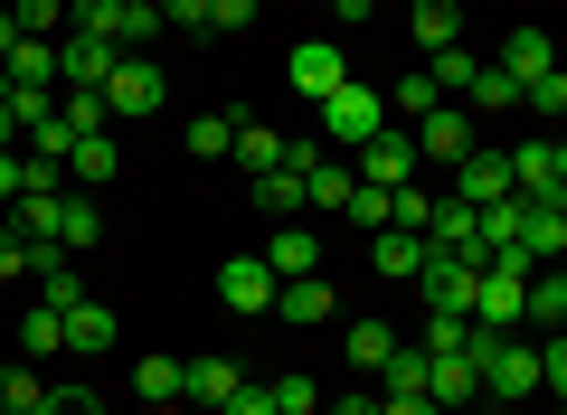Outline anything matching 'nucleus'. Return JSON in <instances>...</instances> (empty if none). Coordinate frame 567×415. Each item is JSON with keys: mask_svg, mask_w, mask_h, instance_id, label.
<instances>
[{"mask_svg": "<svg viewBox=\"0 0 567 415\" xmlns=\"http://www.w3.org/2000/svg\"><path fill=\"white\" fill-rule=\"evenodd\" d=\"M369 264H379V274H406V283H416L425 237H416V227H379V237H369Z\"/></svg>", "mask_w": 567, "mask_h": 415, "instance_id": "nucleus-23", "label": "nucleus"}, {"mask_svg": "<svg viewBox=\"0 0 567 415\" xmlns=\"http://www.w3.org/2000/svg\"><path fill=\"white\" fill-rule=\"evenodd\" d=\"M66 170H76V189H104V179L123 170V142L114 133H85L76 152H66Z\"/></svg>", "mask_w": 567, "mask_h": 415, "instance_id": "nucleus-25", "label": "nucleus"}, {"mask_svg": "<svg viewBox=\"0 0 567 415\" xmlns=\"http://www.w3.org/2000/svg\"><path fill=\"white\" fill-rule=\"evenodd\" d=\"M20 39H29V29L10 20V10H0V66H10V48H20Z\"/></svg>", "mask_w": 567, "mask_h": 415, "instance_id": "nucleus-51", "label": "nucleus"}, {"mask_svg": "<svg viewBox=\"0 0 567 415\" xmlns=\"http://www.w3.org/2000/svg\"><path fill=\"white\" fill-rule=\"evenodd\" d=\"M208 283H218V302H227V312H246V321L275 312V264H265V256H227Z\"/></svg>", "mask_w": 567, "mask_h": 415, "instance_id": "nucleus-7", "label": "nucleus"}, {"mask_svg": "<svg viewBox=\"0 0 567 415\" xmlns=\"http://www.w3.org/2000/svg\"><path fill=\"white\" fill-rule=\"evenodd\" d=\"M502 66L520 76V95H529V85H539L548 66H558V48H548V29H511V39H502Z\"/></svg>", "mask_w": 567, "mask_h": 415, "instance_id": "nucleus-18", "label": "nucleus"}, {"mask_svg": "<svg viewBox=\"0 0 567 415\" xmlns=\"http://www.w3.org/2000/svg\"><path fill=\"white\" fill-rule=\"evenodd\" d=\"M425 160H416V133H379V142H360V179L369 189H406Z\"/></svg>", "mask_w": 567, "mask_h": 415, "instance_id": "nucleus-10", "label": "nucleus"}, {"mask_svg": "<svg viewBox=\"0 0 567 415\" xmlns=\"http://www.w3.org/2000/svg\"><path fill=\"white\" fill-rule=\"evenodd\" d=\"M0 406H10V415H39V406H48L39 359H10V369H0Z\"/></svg>", "mask_w": 567, "mask_h": 415, "instance_id": "nucleus-31", "label": "nucleus"}, {"mask_svg": "<svg viewBox=\"0 0 567 415\" xmlns=\"http://www.w3.org/2000/svg\"><path fill=\"white\" fill-rule=\"evenodd\" d=\"M29 283H39V302H48V312H76V302H85L76 256H66V246H29Z\"/></svg>", "mask_w": 567, "mask_h": 415, "instance_id": "nucleus-11", "label": "nucleus"}, {"mask_svg": "<svg viewBox=\"0 0 567 415\" xmlns=\"http://www.w3.org/2000/svg\"><path fill=\"white\" fill-rule=\"evenodd\" d=\"M379 415H445L435 396H379Z\"/></svg>", "mask_w": 567, "mask_h": 415, "instance_id": "nucleus-49", "label": "nucleus"}, {"mask_svg": "<svg viewBox=\"0 0 567 415\" xmlns=\"http://www.w3.org/2000/svg\"><path fill=\"white\" fill-rule=\"evenodd\" d=\"M58 114H66V133H114V114H104V95H95V85H58Z\"/></svg>", "mask_w": 567, "mask_h": 415, "instance_id": "nucleus-33", "label": "nucleus"}, {"mask_svg": "<svg viewBox=\"0 0 567 415\" xmlns=\"http://www.w3.org/2000/svg\"><path fill=\"white\" fill-rule=\"evenodd\" d=\"M529 321H539V331H567V274H529Z\"/></svg>", "mask_w": 567, "mask_h": 415, "instance_id": "nucleus-37", "label": "nucleus"}, {"mask_svg": "<svg viewBox=\"0 0 567 415\" xmlns=\"http://www.w3.org/2000/svg\"><path fill=\"white\" fill-rule=\"evenodd\" d=\"M237 387H246V369H237V359H189V369H181V406L227 415V406H237Z\"/></svg>", "mask_w": 567, "mask_h": 415, "instance_id": "nucleus-9", "label": "nucleus"}, {"mask_svg": "<svg viewBox=\"0 0 567 415\" xmlns=\"http://www.w3.org/2000/svg\"><path fill=\"white\" fill-rule=\"evenodd\" d=\"M10 20H20V29H29V39H48V29H58V20H66V0H10Z\"/></svg>", "mask_w": 567, "mask_h": 415, "instance_id": "nucleus-43", "label": "nucleus"}, {"mask_svg": "<svg viewBox=\"0 0 567 415\" xmlns=\"http://www.w3.org/2000/svg\"><path fill=\"white\" fill-rule=\"evenodd\" d=\"M114 340H123L114 302H95V293H85L76 312H66V359H104V350H114Z\"/></svg>", "mask_w": 567, "mask_h": 415, "instance_id": "nucleus-14", "label": "nucleus"}, {"mask_svg": "<svg viewBox=\"0 0 567 415\" xmlns=\"http://www.w3.org/2000/svg\"><path fill=\"white\" fill-rule=\"evenodd\" d=\"M464 340H473V312H425V350L435 359H454Z\"/></svg>", "mask_w": 567, "mask_h": 415, "instance_id": "nucleus-42", "label": "nucleus"}, {"mask_svg": "<svg viewBox=\"0 0 567 415\" xmlns=\"http://www.w3.org/2000/svg\"><path fill=\"white\" fill-rule=\"evenodd\" d=\"M303 189H312V208H350V189H360V170H341V160H322V170H312Z\"/></svg>", "mask_w": 567, "mask_h": 415, "instance_id": "nucleus-40", "label": "nucleus"}, {"mask_svg": "<svg viewBox=\"0 0 567 415\" xmlns=\"http://www.w3.org/2000/svg\"><path fill=\"white\" fill-rule=\"evenodd\" d=\"M20 274H29V237L0 218V283H20Z\"/></svg>", "mask_w": 567, "mask_h": 415, "instance_id": "nucleus-45", "label": "nucleus"}, {"mask_svg": "<svg viewBox=\"0 0 567 415\" xmlns=\"http://www.w3.org/2000/svg\"><path fill=\"white\" fill-rule=\"evenodd\" d=\"M406 133H416V160H445V170H454V160L483 142V123H473V104H435V114L406 123Z\"/></svg>", "mask_w": 567, "mask_h": 415, "instance_id": "nucleus-6", "label": "nucleus"}, {"mask_svg": "<svg viewBox=\"0 0 567 415\" xmlns=\"http://www.w3.org/2000/svg\"><path fill=\"white\" fill-rule=\"evenodd\" d=\"M529 274H539V264H529L520 246H502V256L483 264V293H473V321H483V331H520V321H529Z\"/></svg>", "mask_w": 567, "mask_h": 415, "instance_id": "nucleus-2", "label": "nucleus"}, {"mask_svg": "<svg viewBox=\"0 0 567 415\" xmlns=\"http://www.w3.org/2000/svg\"><path fill=\"white\" fill-rule=\"evenodd\" d=\"M435 104H445V95H435V76H425V66H406V76L388 85V114H406V123H425Z\"/></svg>", "mask_w": 567, "mask_h": 415, "instance_id": "nucleus-35", "label": "nucleus"}, {"mask_svg": "<svg viewBox=\"0 0 567 415\" xmlns=\"http://www.w3.org/2000/svg\"><path fill=\"white\" fill-rule=\"evenodd\" d=\"M341 359H350V369H360V377H379L388 359H398V331H388V321H350V340H341Z\"/></svg>", "mask_w": 567, "mask_h": 415, "instance_id": "nucleus-24", "label": "nucleus"}, {"mask_svg": "<svg viewBox=\"0 0 567 415\" xmlns=\"http://www.w3.org/2000/svg\"><path fill=\"white\" fill-rule=\"evenodd\" d=\"M265 264H275V283H293V274H322V237H312L303 218H293V227H275V237H265Z\"/></svg>", "mask_w": 567, "mask_h": 415, "instance_id": "nucleus-15", "label": "nucleus"}, {"mask_svg": "<svg viewBox=\"0 0 567 415\" xmlns=\"http://www.w3.org/2000/svg\"><path fill=\"white\" fill-rule=\"evenodd\" d=\"M246 189H256V208H275V227H293V208H312L303 170H265V179H246Z\"/></svg>", "mask_w": 567, "mask_h": 415, "instance_id": "nucleus-28", "label": "nucleus"}, {"mask_svg": "<svg viewBox=\"0 0 567 415\" xmlns=\"http://www.w3.org/2000/svg\"><path fill=\"white\" fill-rule=\"evenodd\" d=\"M425 377H435V350H398L369 387H379V396H425Z\"/></svg>", "mask_w": 567, "mask_h": 415, "instance_id": "nucleus-29", "label": "nucleus"}, {"mask_svg": "<svg viewBox=\"0 0 567 415\" xmlns=\"http://www.w3.org/2000/svg\"><path fill=\"white\" fill-rule=\"evenodd\" d=\"M331 10H341V20H369V10H388V0H331Z\"/></svg>", "mask_w": 567, "mask_h": 415, "instance_id": "nucleus-52", "label": "nucleus"}, {"mask_svg": "<svg viewBox=\"0 0 567 415\" xmlns=\"http://www.w3.org/2000/svg\"><path fill=\"white\" fill-rule=\"evenodd\" d=\"M464 104H473V123H483V114H520V76H511V66H483Z\"/></svg>", "mask_w": 567, "mask_h": 415, "instance_id": "nucleus-32", "label": "nucleus"}, {"mask_svg": "<svg viewBox=\"0 0 567 415\" xmlns=\"http://www.w3.org/2000/svg\"><path fill=\"white\" fill-rule=\"evenodd\" d=\"M406 29H416L425 58L435 48H464V0H406Z\"/></svg>", "mask_w": 567, "mask_h": 415, "instance_id": "nucleus-16", "label": "nucleus"}, {"mask_svg": "<svg viewBox=\"0 0 567 415\" xmlns=\"http://www.w3.org/2000/svg\"><path fill=\"white\" fill-rule=\"evenodd\" d=\"M425 76H435V95H473L483 58H473V48H435V66H425Z\"/></svg>", "mask_w": 567, "mask_h": 415, "instance_id": "nucleus-38", "label": "nucleus"}, {"mask_svg": "<svg viewBox=\"0 0 567 415\" xmlns=\"http://www.w3.org/2000/svg\"><path fill=\"white\" fill-rule=\"evenodd\" d=\"M511 189L548 198V189H558V152H548V142H511Z\"/></svg>", "mask_w": 567, "mask_h": 415, "instance_id": "nucleus-22", "label": "nucleus"}, {"mask_svg": "<svg viewBox=\"0 0 567 415\" xmlns=\"http://www.w3.org/2000/svg\"><path fill=\"white\" fill-rule=\"evenodd\" d=\"M520 256H529V264H558V256H567V218H548L539 198L520 208Z\"/></svg>", "mask_w": 567, "mask_h": 415, "instance_id": "nucleus-26", "label": "nucleus"}, {"mask_svg": "<svg viewBox=\"0 0 567 415\" xmlns=\"http://www.w3.org/2000/svg\"><path fill=\"white\" fill-rule=\"evenodd\" d=\"M162 104H171V85H162L152 58H123L114 76H104V114H114V123H152Z\"/></svg>", "mask_w": 567, "mask_h": 415, "instance_id": "nucleus-5", "label": "nucleus"}, {"mask_svg": "<svg viewBox=\"0 0 567 415\" xmlns=\"http://www.w3.org/2000/svg\"><path fill=\"white\" fill-rule=\"evenodd\" d=\"M0 415H10V406H0Z\"/></svg>", "mask_w": 567, "mask_h": 415, "instance_id": "nucleus-55", "label": "nucleus"}, {"mask_svg": "<svg viewBox=\"0 0 567 415\" xmlns=\"http://www.w3.org/2000/svg\"><path fill=\"white\" fill-rule=\"evenodd\" d=\"M548 152H558V179H567V133H558V142H548Z\"/></svg>", "mask_w": 567, "mask_h": 415, "instance_id": "nucleus-54", "label": "nucleus"}, {"mask_svg": "<svg viewBox=\"0 0 567 415\" xmlns=\"http://www.w3.org/2000/svg\"><path fill=\"white\" fill-rule=\"evenodd\" d=\"M322 415H379V387H360V396H341V406H322Z\"/></svg>", "mask_w": 567, "mask_h": 415, "instance_id": "nucleus-50", "label": "nucleus"}, {"mask_svg": "<svg viewBox=\"0 0 567 415\" xmlns=\"http://www.w3.org/2000/svg\"><path fill=\"white\" fill-rule=\"evenodd\" d=\"M95 237H104V208L85 189H58V246H66V256H85Z\"/></svg>", "mask_w": 567, "mask_h": 415, "instance_id": "nucleus-19", "label": "nucleus"}, {"mask_svg": "<svg viewBox=\"0 0 567 415\" xmlns=\"http://www.w3.org/2000/svg\"><path fill=\"white\" fill-rule=\"evenodd\" d=\"M181 369L189 359H133V396L142 406H181Z\"/></svg>", "mask_w": 567, "mask_h": 415, "instance_id": "nucleus-30", "label": "nucleus"}, {"mask_svg": "<svg viewBox=\"0 0 567 415\" xmlns=\"http://www.w3.org/2000/svg\"><path fill=\"white\" fill-rule=\"evenodd\" d=\"M539 377H548V396H567V331L539 340Z\"/></svg>", "mask_w": 567, "mask_h": 415, "instance_id": "nucleus-44", "label": "nucleus"}, {"mask_svg": "<svg viewBox=\"0 0 567 415\" xmlns=\"http://www.w3.org/2000/svg\"><path fill=\"white\" fill-rule=\"evenodd\" d=\"M425 396H435V406H473V396H483V369H473L464 350H454V359H435V377H425Z\"/></svg>", "mask_w": 567, "mask_h": 415, "instance_id": "nucleus-27", "label": "nucleus"}, {"mask_svg": "<svg viewBox=\"0 0 567 415\" xmlns=\"http://www.w3.org/2000/svg\"><path fill=\"white\" fill-rule=\"evenodd\" d=\"M162 29H208V0H162Z\"/></svg>", "mask_w": 567, "mask_h": 415, "instance_id": "nucleus-46", "label": "nucleus"}, {"mask_svg": "<svg viewBox=\"0 0 567 415\" xmlns=\"http://www.w3.org/2000/svg\"><path fill=\"white\" fill-rule=\"evenodd\" d=\"M114 66H123V48H104V39H76V29L58 39V85H95V95H104V76H114Z\"/></svg>", "mask_w": 567, "mask_h": 415, "instance_id": "nucleus-13", "label": "nucleus"}, {"mask_svg": "<svg viewBox=\"0 0 567 415\" xmlns=\"http://www.w3.org/2000/svg\"><path fill=\"white\" fill-rule=\"evenodd\" d=\"M0 85H48V95H58V39H20L10 66H0Z\"/></svg>", "mask_w": 567, "mask_h": 415, "instance_id": "nucleus-21", "label": "nucleus"}, {"mask_svg": "<svg viewBox=\"0 0 567 415\" xmlns=\"http://www.w3.org/2000/svg\"><path fill=\"white\" fill-rule=\"evenodd\" d=\"M284 66H293V85H303L312 104H322V95H341V85H350V58H341L331 39H303V48H293Z\"/></svg>", "mask_w": 567, "mask_h": 415, "instance_id": "nucleus-12", "label": "nucleus"}, {"mask_svg": "<svg viewBox=\"0 0 567 415\" xmlns=\"http://www.w3.org/2000/svg\"><path fill=\"white\" fill-rule=\"evenodd\" d=\"M275 312L293 321V331H322V321H331V283H312V274L275 283Z\"/></svg>", "mask_w": 567, "mask_h": 415, "instance_id": "nucleus-17", "label": "nucleus"}, {"mask_svg": "<svg viewBox=\"0 0 567 415\" xmlns=\"http://www.w3.org/2000/svg\"><path fill=\"white\" fill-rule=\"evenodd\" d=\"M181 142H189V160H227V152H237V114H199Z\"/></svg>", "mask_w": 567, "mask_h": 415, "instance_id": "nucleus-36", "label": "nucleus"}, {"mask_svg": "<svg viewBox=\"0 0 567 415\" xmlns=\"http://www.w3.org/2000/svg\"><path fill=\"white\" fill-rule=\"evenodd\" d=\"M227 160H237L246 179H265V170H284V133H265L256 114H237V152H227Z\"/></svg>", "mask_w": 567, "mask_h": 415, "instance_id": "nucleus-20", "label": "nucleus"}, {"mask_svg": "<svg viewBox=\"0 0 567 415\" xmlns=\"http://www.w3.org/2000/svg\"><path fill=\"white\" fill-rule=\"evenodd\" d=\"M464 359L483 369V396H502V406H520V396L548 387V377H539V350H529V340H511V331H483V321H473Z\"/></svg>", "mask_w": 567, "mask_h": 415, "instance_id": "nucleus-1", "label": "nucleus"}, {"mask_svg": "<svg viewBox=\"0 0 567 415\" xmlns=\"http://www.w3.org/2000/svg\"><path fill=\"white\" fill-rule=\"evenodd\" d=\"M312 114H322V133H331V142H350V152L388 133V95H379V85H360V76H350L341 95H322Z\"/></svg>", "mask_w": 567, "mask_h": 415, "instance_id": "nucleus-4", "label": "nucleus"}, {"mask_svg": "<svg viewBox=\"0 0 567 415\" xmlns=\"http://www.w3.org/2000/svg\"><path fill=\"white\" fill-rule=\"evenodd\" d=\"M256 20V0H208V29H246Z\"/></svg>", "mask_w": 567, "mask_h": 415, "instance_id": "nucleus-48", "label": "nucleus"}, {"mask_svg": "<svg viewBox=\"0 0 567 415\" xmlns=\"http://www.w3.org/2000/svg\"><path fill=\"white\" fill-rule=\"evenodd\" d=\"M520 114H539V123H567V66H548L539 85L520 95Z\"/></svg>", "mask_w": 567, "mask_h": 415, "instance_id": "nucleus-39", "label": "nucleus"}, {"mask_svg": "<svg viewBox=\"0 0 567 415\" xmlns=\"http://www.w3.org/2000/svg\"><path fill=\"white\" fill-rule=\"evenodd\" d=\"M416 293H425V312H473V293H483V256L425 246V264H416Z\"/></svg>", "mask_w": 567, "mask_h": 415, "instance_id": "nucleus-3", "label": "nucleus"}, {"mask_svg": "<svg viewBox=\"0 0 567 415\" xmlns=\"http://www.w3.org/2000/svg\"><path fill=\"white\" fill-rule=\"evenodd\" d=\"M454 198H464V208H492V198H511V152H502V142H473V152L454 160Z\"/></svg>", "mask_w": 567, "mask_h": 415, "instance_id": "nucleus-8", "label": "nucleus"}, {"mask_svg": "<svg viewBox=\"0 0 567 415\" xmlns=\"http://www.w3.org/2000/svg\"><path fill=\"white\" fill-rule=\"evenodd\" d=\"M20 359H66V312H48V302H39V312L20 321Z\"/></svg>", "mask_w": 567, "mask_h": 415, "instance_id": "nucleus-34", "label": "nucleus"}, {"mask_svg": "<svg viewBox=\"0 0 567 415\" xmlns=\"http://www.w3.org/2000/svg\"><path fill=\"white\" fill-rule=\"evenodd\" d=\"M265 387H275V415H322V387H312V377H265Z\"/></svg>", "mask_w": 567, "mask_h": 415, "instance_id": "nucleus-41", "label": "nucleus"}, {"mask_svg": "<svg viewBox=\"0 0 567 415\" xmlns=\"http://www.w3.org/2000/svg\"><path fill=\"white\" fill-rule=\"evenodd\" d=\"M227 415H275V387H265V377H246V387H237V406H227Z\"/></svg>", "mask_w": 567, "mask_h": 415, "instance_id": "nucleus-47", "label": "nucleus"}, {"mask_svg": "<svg viewBox=\"0 0 567 415\" xmlns=\"http://www.w3.org/2000/svg\"><path fill=\"white\" fill-rule=\"evenodd\" d=\"M539 208H548V218H567V179H558V189H548V198H539Z\"/></svg>", "mask_w": 567, "mask_h": 415, "instance_id": "nucleus-53", "label": "nucleus"}]
</instances>
